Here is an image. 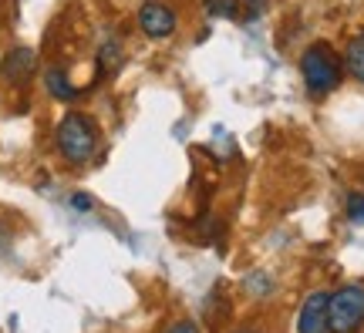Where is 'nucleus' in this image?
Masks as SVG:
<instances>
[{"instance_id": "nucleus-1", "label": "nucleus", "mask_w": 364, "mask_h": 333, "mask_svg": "<svg viewBox=\"0 0 364 333\" xmlns=\"http://www.w3.org/2000/svg\"><path fill=\"white\" fill-rule=\"evenodd\" d=\"M300 75H304V84H307L311 94H327V91H334L341 84L344 65H341L338 51L331 44L317 40L300 54Z\"/></svg>"}, {"instance_id": "nucleus-2", "label": "nucleus", "mask_w": 364, "mask_h": 333, "mask_svg": "<svg viewBox=\"0 0 364 333\" xmlns=\"http://www.w3.org/2000/svg\"><path fill=\"white\" fill-rule=\"evenodd\" d=\"M58 152L65 155L71 165H85L88 158H95V148H98V129L88 115L81 111H71L65 115V121L58 125Z\"/></svg>"}, {"instance_id": "nucleus-3", "label": "nucleus", "mask_w": 364, "mask_h": 333, "mask_svg": "<svg viewBox=\"0 0 364 333\" xmlns=\"http://www.w3.org/2000/svg\"><path fill=\"white\" fill-rule=\"evenodd\" d=\"M327 323L331 333H358L364 323V290L341 286L327 296Z\"/></svg>"}, {"instance_id": "nucleus-4", "label": "nucleus", "mask_w": 364, "mask_h": 333, "mask_svg": "<svg viewBox=\"0 0 364 333\" xmlns=\"http://www.w3.org/2000/svg\"><path fill=\"white\" fill-rule=\"evenodd\" d=\"M176 13H172V7H166V4H159V0H149V4H142V11H139V27H142L145 38L152 40H166L176 34Z\"/></svg>"}, {"instance_id": "nucleus-5", "label": "nucleus", "mask_w": 364, "mask_h": 333, "mask_svg": "<svg viewBox=\"0 0 364 333\" xmlns=\"http://www.w3.org/2000/svg\"><path fill=\"white\" fill-rule=\"evenodd\" d=\"M327 296L324 290H317L304 300L297 317V333H331V323H327Z\"/></svg>"}, {"instance_id": "nucleus-6", "label": "nucleus", "mask_w": 364, "mask_h": 333, "mask_svg": "<svg viewBox=\"0 0 364 333\" xmlns=\"http://www.w3.org/2000/svg\"><path fill=\"white\" fill-rule=\"evenodd\" d=\"M34 51H27V48H14L11 54H7V65H4V71H7V77L11 81H27V77L34 75Z\"/></svg>"}, {"instance_id": "nucleus-7", "label": "nucleus", "mask_w": 364, "mask_h": 333, "mask_svg": "<svg viewBox=\"0 0 364 333\" xmlns=\"http://www.w3.org/2000/svg\"><path fill=\"white\" fill-rule=\"evenodd\" d=\"M44 88L51 91V98H58V102H75L78 98V88L68 81V75L61 67H48L44 71Z\"/></svg>"}, {"instance_id": "nucleus-8", "label": "nucleus", "mask_w": 364, "mask_h": 333, "mask_svg": "<svg viewBox=\"0 0 364 333\" xmlns=\"http://www.w3.org/2000/svg\"><path fill=\"white\" fill-rule=\"evenodd\" d=\"M344 67H348V75H351L354 81L364 84V34L351 38L348 51H344Z\"/></svg>"}, {"instance_id": "nucleus-9", "label": "nucleus", "mask_w": 364, "mask_h": 333, "mask_svg": "<svg viewBox=\"0 0 364 333\" xmlns=\"http://www.w3.org/2000/svg\"><path fill=\"white\" fill-rule=\"evenodd\" d=\"M206 13L209 17L236 21V17H240V0H206Z\"/></svg>"}, {"instance_id": "nucleus-10", "label": "nucleus", "mask_w": 364, "mask_h": 333, "mask_svg": "<svg viewBox=\"0 0 364 333\" xmlns=\"http://www.w3.org/2000/svg\"><path fill=\"white\" fill-rule=\"evenodd\" d=\"M98 65H102V71H115V67L122 65V48H118V40H108L102 51H98Z\"/></svg>"}, {"instance_id": "nucleus-11", "label": "nucleus", "mask_w": 364, "mask_h": 333, "mask_svg": "<svg viewBox=\"0 0 364 333\" xmlns=\"http://www.w3.org/2000/svg\"><path fill=\"white\" fill-rule=\"evenodd\" d=\"M344 209H348V219H351L354 226H364V192H351V195H348Z\"/></svg>"}, {"instance_id": "nucleus-12", "label": "nucleus", "mask_w": 364, "mask_h": 333, "mask_svg": "<svg viewBox=\"0 0 364 333\" xmlns=\"http://www.w3.org/2000/svg\"><path fill=\"white\" fill-rule=\"evenodd\" d=\"M68 205H71L75 212H91V209H95V199H91L88 192H75L68 199Z\"/></svg>"}, {"instance_id": "nucleus-13", "label": "nucleus", "mask_w": 364, "mask_h": 333, "mask_svg": "<svg viewBox=\"0 0 364 333\" xmlns=\"http://www.w3.org/2000/svg\"><path fill=\"white\" fill-rule=\"evenodd\" d=\"M243 4H247V13H243L247 21H257V17L267 11V0H243Z\"/></svg>"}, {"instance_id": "nucleus-14", "label": "nucleus", "mask_w": 364, "mask_h": 333, "mask_svg": "<svg viewBox=\"0 0 364 333\" xmlns=\"http://www.w3.org/2000/svg\"><path fill=\"white\" fill-rule=\"evenodd\" d=\"M247 290H260L257 296H267V290H270V280L257 273V276H250V280H247Z\"/></svg>"}, {"instance_id": "nucleus-15", "label": "nucleus", "mask_w": 364, "mask_h": 333, "mask_svg": "<svg viewBox=\"0 0 364 333\" xmlns=\"http://www.w3.org/2000/svg\"><path fill=\"white\" fill-rule=\"evenodd\" d=\"M169 333H199V327H196L193 320H179L169 327Z\"/></svg>"}, {"instance_id": "nucleus-16", "label": "nucleus", "mask_w": 364, "mask_h": 333, "mask_svg": "<svg viewBox=\"0 0 364 333\" xmlns=\"http://www.w3.org/2000/svg\"><path fill=\"white\" fill-rule=\"evenodd\" d=\"M236 333H257V330H236Z\"/></svg>"}]
</instances>
